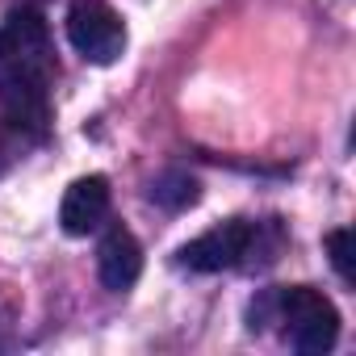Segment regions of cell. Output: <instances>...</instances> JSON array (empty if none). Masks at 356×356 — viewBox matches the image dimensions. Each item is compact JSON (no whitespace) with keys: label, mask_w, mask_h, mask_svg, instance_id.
I'll use <instances>...</instances> for the list:
<instances>
[{"label":"cell","mask_w":356,"mask_h":356,"mask_svg":"<svg viewBox=\"0 0 356 356\" xmlns=\"http://www.w3.org/2000/svg\"><path fill=\"white\" fill-rule=\"evenodd\" d=\"M248 318H252V331H260L268 323H281L289 348L302 352V356H323L339 339V314H335V306L318 289H310V285L264 289L248 306Z\"/></svg>","instance_id":"cell-1"},{"label":"cell","mask_w":356,"mask_h":356,"mask_svg":"<svg viewBox=\"0 0 356 356\" xmlns=\"http://www.w3.org/2000/svg\"><path fill=\"white\" fill-rule=\"evenodd\" d=\"M285 248V231L281 222H248V218H231L197 239H189L176 260L193 273H222V268H243V273H256V268H268Z\"/></svg>","instance_id":"cell-2"},{"label":"cell","mask_w":356,"mask_h":356,"mask_svg":"<svg viewBox=\"0 0 356 356\" xmlns=\"http://www.w3.org/2000/svg\"><path fill=\"white\" fill-rule=\"evenodd\" d=\"M51 80L30 76V72H13V67H0V122L9 126V134L34 138L42 143L51 130Z\"/></svg>","instance_id":"cell-3"},{"label":"cell","mask_w":356,"mask_h":356,"mask_svg":"<svg viewBox=\"0 0 356 356\" xmlns=\"http://www.w3.org/2000/svg\"><path fill=\"white\" fill-rule=\"evenodd\" d=\"M0 67L51 80L55 47H51V26L38 9H13L5 17V26H0Z\"/></svg>","instance_id":"cell-4"},{"label":"cell","mask_w":356,"mask_h":356,"mask_svg":"<svg viewBox=\"0 0 356 356\" xmlns=\"http://www.w3.org/2000/svg\"><path fill=\"white\" fill-rule=\"evenodd\" d=\"M67 38L88 63H113L126 51V26L105 0H72L67 9Z\"/></svg>","instance_id":"cell-5"},{"label":"cell","mask_w":356,"mask_h":356,"mask_svg":"<svg viewBox=\"0 0 356 356\" xmlns=\"http://www.w3.org/2000/svg\"><path fill=\"white\" fill-rule=\"evenodd\" d=\"M105 218H109V181L105 176L72 181V189L63 193V206H59V227L80 239V235H92Z\"/></svg>","instance_id":"cell-6"},{"label":"cell","mask_w":356,"mask_h":356,"mask_svg":"<svg viewBox=\"0 0 356 356\" xmlns=\"http://www.w3.org/2000/svg\"><path fill=\"white\" fill-rule=\"evenodd\" d=\"M97 273H101V285L113 289V293H126L138 281V273H143V248H138V239L126 227H113L101 239V248H97Z\"/></svg>","instance_id":"cell-7"},{"label":"cell","mask_w":356,"mask_h":356,"mask_svg":"<svg viewBox=\"0 0 356 356\" xmlns=\"http://www.w3.org/2000/svg\"><path fill=\"white\" fill-rule=\"evenodd\" d=\"M202 197V185L193 181L189 172H163L159 181L151 185V202H159V206H168V210H185V206H193Z\"/></svg>","instance_id":"cell-8"},{"label":"cell","mask_w":356,"mask_h":356,"mask_svg":"<svg viewBox=\"0 0 356 356\" xmlns=\"http://www.w3.org/2000/svg\"><path fill=\"white\" fill-rule=\"evenodd\" d=\"M327 252H331V264L339 273L343 285H356V252H352V231H331L327 235Z\"/></svg>","instance_id":"cell-9"},{"label":"cell","mask_w":356,"mask_h":356,"mask_svg":"<svg viewBox=\"0 0 356 356\" xmlns=\"http://www.w3.org/2000/svg\"><path fill=\"white\" fill-rule=\"evenodd\" d=\"M9 159H13V147H9V126L0 122V172L9 168Z\"/></svg>","instance_id":"cell-10"}]
</instances>
